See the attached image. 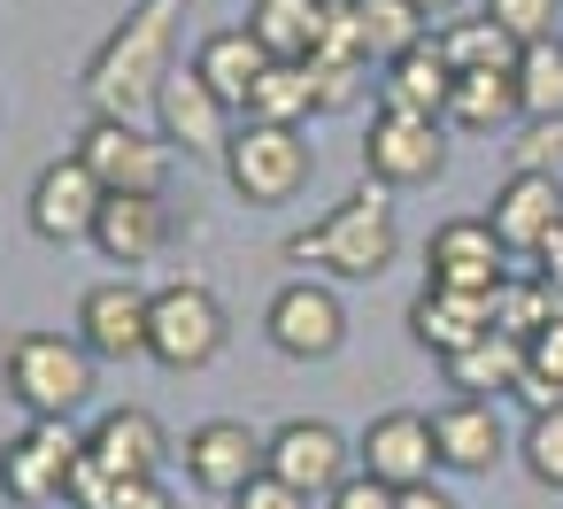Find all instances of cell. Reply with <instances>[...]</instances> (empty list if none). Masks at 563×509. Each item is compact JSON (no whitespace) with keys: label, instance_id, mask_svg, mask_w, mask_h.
I'll use <instances>...</instances> for the list:
<instances>
[{"label":"cell","instance_id":"9","mask_svg":"<svg viewBox=\"0 0 563 509\" xmlns=\"http://www.w3.org/2000/svg\"><path fill=\"white\" fill-rule=\"evenodd\" d=\"M263 332H271V347L286 363H324L347 340V301L324 278H286L271 294V309H263Z\"/></svg>","mask_w":563,"mask_h":509},{"label":"cell","instance_id":"24","mask_svg":"<svg viewBox=\"0 0 563 509\" xmlns=\"http://www.w3.org/2000/svg\"><path fill=\"white\" fill-rule=\"evenodd\" d=\"M324 16L332 0H247V32L263 40L271 63H309L324 40Z\"/></svg>","mask_w":563,"mask_h":509},{"label":"cell","instance_id":"13","mask_svg":"<svg viewBox=\"0 0 563 509\" xmlns=\"http://www.w3.org/2000/svg\"><path fill=\"white\" fill-rule=\"evenodd\" d=\"M355 463H363L371 478H386L394 494H401V486H424V478L440 471L432 417H424V409H378V417L363 424V440H355Z\"/></svg>","mask_w":563,"mask_h":509},{"label":"cell","instance_id":"38","mask_svg":"<svg viewBox=\"0 0 563 509\" xmlns=\"http://www.w3.org/2000/svg\"><path fill=\"white\" fill-rule=\"evenodd\" d=\"M109 509H170V486L163 478H117V501Z\"/></svg>","mask_w":563,"mask_h":509},{"label":"cell","instance_id":"37","mask_svg":"<svg viewBox=\"0 0 563 509\" xmlns=\"http://www.w3.org/2000/svg\"><path fill=\"white\" fill-rule=\"evenodd\" d=\"M232 509H309V494H294L286 478H271V471H263V478H247V486L232 494Z\"/></svg>","mask_w":563,"mask_h":509},{"label":"cell","instance_id":"18","mask_svg":"<svg viewBox=\"0 0 563 509\" xmlns=\"http://www.w3.org/2000/svg\"><path fill=\"white\" fill-rule=\"evenodd\" d=\"M78 340L101 355V363H132L147 355V294L132 278H101L78 294Z\"/></svg>","mask_w":563,"mask_h":509},{"label":"cell","instance_id":"30","mask_svg":"<svg viewBox=\"0 0 563 509\" xmlns=\"http://www.w3.org/2000/svg\"><path fill=\"white\" fill-rule=\"evenodd\" d=\"M517 109H525V124L563 117V40H540L517 55Z\"/></svg>","mask_w":563,"mask_h":509},{"label":"cell","instance_id":"21","mask_svg":"<svg viewBox=\"0 0 563 509\" xmlns=\"http://www.w3.org/2000/svg\"><path fill=\"white\" fill-rule=\"evenodd\" d=\"M494 332V301L486 294H455V286H424L417 301H409V340L417 347H432L440 363L448 355H463L471 340H486Z\"/></svg>","mask_w":563,"mask_h":509},{"label":"cell","instance_id":"11","mask_svg":"<svg viewBox=\"0 0 563 509\" xmlns=\"http://www.w3.org/2000/svg\"><path fill=\"white\" fill-rule=\"evenodd\" d=\"M155 132H163L170 147H186V155H217V163H224V147H232V132H240V109L186 63V70H170L163 93H155Z\"/></svg>","mask_w":563,"mask_h":509},{"label":"cell","instance_id":"4","mask_svg":"<svg viewBox=\"0 0 563 509\" xmlns=\"http://www.w3.org/2000/svg\"><path fill=\"white\" fill-rule=\"evenodd\" d=\"M317 170V147L301 140V124H263V117H240L232 147H224V178L247 209H278L309 186Z\"/></svg>","mask_w":563,"mask_h":509},{"label":"cell","instance_id":"16","mask_svg":"<svg viewBox=\"0 0 563 509\" xmlns=\"http://www.w3.org/2000/svg\"><path fill=\"white\" fill-rule=\"evenodd\" d=\"M432 447H440V471H455V478H486V471L509 455L501 401H471V394L440 401V409H432Z\"/></svg>","mask_w":563,"mask_h":509},{"label":"cell","instance_id":"29","mask_svg":"<svg viewBox=\"0 0 563 509\" xmlns=\"http://www.w3.org/2000/svg\"><path fill=\"white\" fill-rule=\"evenodd\" d=\"M247 117H263V124H301V117H317L309 63H271V70L255 78V93H247Z\"/></svg>","mask_w":563,"mask_h":509},{"label":"cell","instance_id":"6","mask_svg":"<svg viewBox=\"0 0 563 509\" xmlns=\"http://www.w3.org/2000/svg\"><path fill=\"white\" fill-rule=\"evenodd\" d=\"M263 471L286 478V486L309 494V501H332L363 463H355V440H347L340 424H324V417H286V424L263 440Z\"/></svg>","mask_w":563,"mask_h":509},{"label":"cell","instance_id":"8","mask_svg":"<svg viewBox=\"0 0 563 509\" xmlns=\"http://www.w3.org/2000/svg\"><path fill=\"white\" fill-rule=\"evenodd\" d=\"M170 140L147 132V124H117V117H93L78 132V163L101 178V193H163L170 186Z\"/></svg>","mask_w":563,"mask_h":509},{"label":"cell","instance_id":"26","mask_svg":"<svg viewBox=\"0 0 563 509\" xmlns=\"http://www.w3.org/2000/svg\"><path fill=\"white\" fill-rule=\"evenodd\" d=\"M517 109V70H455V93H448V132H501Z\"/></svg>","mask_w":563,"mask_h":509},{"label":"cell","instance_id":"3","mask_svg":"<svg viewBox=\"0 0 563 509\" xmlns=\"http://www.w3.org/2000/svg\"><path fill=\"white\" fill-rule=\"evenodd\" d=\"M93 347L78 340V332H16L9 340V355H0V378H9V394H16V409L24 417H78L86 401H93Z\"/></svg>","mask_w":563,"mask_h":509},{"label":"cell","instance_id":"27","mask_svg":"<svg viewBox=\"0 0 563 509\" xmlns=\"http://www.w3.org/2000/svg\"><path fill=\"white\" fill-rule=\"evenodd\" d=\"M355 9V40H363V55L386 70L394 55H409V47H424L432 40V16L417 9V0H347Z\"/></svg>","mask_w":563,"mask_h":509},{"label":"cell","instance_id":"17","mask_svg":"<svg viewBox=\"0 0 563 509\" xmlns=\"http://www.w3.org/2000/svg\"><path fill=\"white\" fill-rule=\"evenodd\" d=\"M486 224H494V240L509 247V263H532V255H540V240L563 224V178L509 170V178H501V193H494V209H486Z\"/></svg>","mask_w":563,"mask_h":509},{"label":"cell","instance_id":"14","mask_svg":"<svg viewBox=\"0 0 563 509\" xmlns=\"http://www.w3.org/2000/svg\"><path fill=\"white\" fill-rule=\"evenodd\" d=\"M101 178L78 163V155H63V163H47L40 178H32V232L40 240H55V247H70V240H93V224H101Z\"/></svg>","mask_w":563,"mask_h":509},{"label":"cell","instance_id":"25","mask_svg":"<svg viewBox=\"0 0 563 509\" xmlns=\"http://www.w3.org/2000/svg\"><path fill=\"white\" fill-rule=\"evenodd\" d=\"M194 70H201V78H209L240 117H247V93H255V78L271 70V55H263V40H255L247 24H224V32H209V40H201Z\"/></svg>","mask_w":563,"mask_h":509},{"label":"cell","instance_id":"19","mask_svg":"<svg viewBox=\"0 0 563 509\" xmlns=\"http://www.w3.org/2000/svg\"><path fill=\"white\" fill-rule=\"evenodd\" d=\"M93 247L109 263H124V270L155 263L170 247V201L163 193H109L101 201V224H93Z\"/></svg>","mask_w":563,"mask_h":509},{"label":"cell","instance_id":"22","mask_svg":"<svg viewBox=\"0 0 563 509\" xmlns=\"http://www.w3.org/2000/svg\"><path fill=\"white\" fill-rule=\"evenodd\" d=\"M448 93H455V63L440 55V32L424 47L394 55L378 78V109H401V117H448Z\"/></svg>","mask_w":563,"mask_h":509},{"label":"cell","instance_id":"28","mask_svg":"<svg viewBox=\"0 0 563 509\" xmlns=\"http://www.w3.org/2000/svg\"><path fill=\"white\" fill-rule=\"evenodd\" d=\"M440 55L455 63V70H517V40L494 24V16H455V24H440Z\"/></svg>","mask_w":563,"mask_h":509},{"label":"cell","instance_id":"34","mask_svg":"<svg viewBox=\"0 0 563 509\" xmlns=\"http://www.w3.org/2000/svg\"><path fill=\"white\" fill-rule=\"evenodd\" d=\"M363 63H309V86H317V117H340V109H355L363 101Z\"/></svg>","mask_w":563,"mask_h":509},{"label":"cell","instance_id":"32","mask_svg":"<svg viewBox=\"0 0 563 509\" xmlns=\"http://www.w3.org/2000/svg\"><path fill=\"white\" fill-rule=\"evenodd\" d=\"M478 16H494L517 47H540V40H563L555 32V16H563V0H486Z\"/></svg>","mask_w":563,"mask_h":509},{"label":"cell","instance_id":"20","mask_svg":"<svg viewBox=\"0 0 563 509\" xmlns=\"http://www.w3.org/2000/svg\"><path fill=\"white\" fill-rule=\"evenodd\" d=\"M86 455H93L109 478H163L170 432L155 424V409H109V417L86 432Z\"/></svg>","mask_w":563,"mask_h":509},{"label":"cell","instance_id":"12","mask_svg":"<svg viewBox=\"0 0 563 509\" xmlns=\"http://www.w3.org/2000/svg\"><path fill=\"white\" fill-rule=\"evenodd\" d=\"M424 286H455V294H501L509 286V247L494 240L486 217H448L424 240Z\"/></svg>","mask_w":563,"mask_h":509},{"label":"cell","instance_id":"31","mask_svg":"<svg viewBox=\"0 0 563 509\" xmlns=\"http://www.w3.org/2000/svg\"><path fill=\"white\" fill-rule=\"evenodd\" d=\"M517 463L532 471V486L563 494V409L548 417H525V440H517Z\"/></svg>","mask_w":563,"mask_h":509},{"label":"cell","instance_id":"40","mask_svg":"<svg viewBox=\"0 0 563 509\" xmlns=\"http://www.w3.org/2000/svg\"><path fill=\"white\" fill-rule=\"evenodd\" d=\"M417 9H424V16H448V9H455V0H417Z\"/></svg>","mask_w":563,"mask_h":509},{"label":"cell","instance_id":"15","mask_svg":"<svg viewBox=\"0 0 563 509\" xmlns=\"http://www.w3.org/2000/svg\"><path fill=\"white\" fill-rule=\"evenodd\" d=\"M263 440H271V432H247L240 417H209V424L186 432V478H194L201 494L232 501L247 478H263Z\"/></svg>","mask_w":563,"mask_h":509},{"label":"cell","instance_id":"33","mask_svg":"<svg viewBox=\"0 0 563 509\" xmlns=\"http://www.w3.org/2000/svg\"><path fill=\"white\" fill-rule=\"evenodd\" d=\"M509 170L563 178V117H548V124H525V140H509Z\"/></svg>","mask_w":563,"mask_h":509},{"label":"cell","instance_id":"5","mask_svg":"<svg viewBox=\"0 0 563 509\" xmlns=\"http://www.w3.org/2000/svg\"><path fill=\"white\" fill-rule=\"evenodd\" d=\"M232 324H224V301L201 286V278H170L147 294V355L163 370H209L224 355Z\"/></svg>","mask_w":563,"mask_h":509},{"label":"cell","instance_id":"39","mask_svg":"<svg viewBox=\"0 0 563 509\" xmlns=\"http://www.w3.org/2000/svg\"><path fill=\"white\" fill-rule=\"evenodd\" d=\"M401 509H463V501H455L448 486H432V478H424V486H401Z\"/></svg>","mask_w":563,"mask_h":509},{"label":"cell","instance_id":"36","mask_svg":"<svg viewBox=\"0 0 563 509\" xmlns=\"http://www.w3.org/2000/svg\"><path fill=\"white\" fill-rule=\"evenodd\" d=\"M324 509H401V494H394L386 478H371V471H355V478H347V486H340V494H332Z\"/></svg>","mask_w":563,"mask_h":509},{"label":"cell","instance_id":"7","mask_svg":"<svg viewBox=\"0 0 563 509\" xmlns=\"http://www.w3.org/2000/svg\"><path fill=\"white\" fill-rule=\"evenodd\" d=\"M78 455H86V432H70V417H32L16 440H0V494L24 509H47L70 494Z\"/></svg>","mask_w":563,"mask_h":509},{"label":"cell","instance_id":"10","mask_svg":"<svg viewBox=\"0 0 563 509\" xmlns=\"http://www.w3.org/2000/svg\"><path fill=\"white\" fill-rule=\"evenodd\" d=\"M448 163V124L440 117H401V109H378L371 117V140H363V178L401 193V186H432Z\"/></svg>","mask_w":563,"mask_h":509},{"label":"cell","instance_id":"1","mask_svg":"<svg viewBox=\"0 0 563 509\" xmlns=\"http://www.w3.org/2000/svg\"><path fill=\"white\" fill-rule=\"evenodd\" d=\"M170 32H178V0H140V9L101 40V55L86 63L93 117H117V124H147L155 117V93L178 70L170 63Z\"/></svg>","mask_w":563,"mask_h":509},{"label":"cell","instance_id":"23","mask_svg":"<svg viewBox=\"0 0 563 509\" xmlns=\"http://www.w3.org/2000/svg\"><path fill=\"white\" fill-rule=\"evenodd\" d=\"M440 370H448L455 394H471V401H501V394H517V378H525V340L494 324L486 340H471V347L448 355Z\"/></svg>","mask_w":563,"mask_h":509},{"label":"cell","instance_id":"2","mask_svg":"<svg viewBox=\"0 0 563 509\" xmlns=\"http://www.w3.org/2000/svg\"><path fill=\"white\" fill-rule=\"evenodd\" d=\"M394 255H401V224H394L386 186H371V178H363L340 209H324L309 232L286 240V263H309V270H324V278H386Z\"/></svg>","mask_w":563,"mask_h":509},{"label":"cell","instance_id":"35","mask_svg":"<svg viewBox=\"0 0 563 509\" xmlns=\"http://www.w3.org/2000/svg\"><path fill=\"white\" fill-rule=\"evenodd\" d=\"M525 370H532V378H548V386H563V317H555V324H540V332L525 340Z\"/></svg>","mask_w":563,"mask_h":509}]
</instances>
